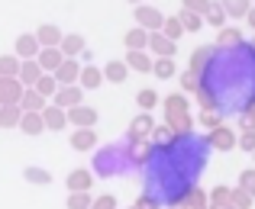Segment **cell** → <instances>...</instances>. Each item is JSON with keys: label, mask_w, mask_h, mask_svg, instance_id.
<instances>
[{"label": "cell", "mask_w": 255, "mask_h": 209, "mask_svg": "<svg viewBox=\"0 0 255 209\" xmlns=\"http://www.w3.org/2000/svg\"><path fill=\"white\" fill-rule=\"evenodd\" d=\"M81 68H84V65L78 62V58H65L62 68L55 71L58 84H62V87H65V84H78V77H81Z\"/></svg>", "instance_id": "obj_11"}, {"label": "cell", "mask_w": 255, "mask_h": 209, "mask_svg": "<svg viewBox=\"0 0 255 209\" xmlns=\"http://www.w3.org/2000/svg\"><path fill=\"white\" fill-rule=\"evenodd\" d=\"M158 206H162V203H158L155 197H149V193H142V197L136 200V209H158Z\"/></svg>", "instance_id": "obj_43"}, {"label": "cell", "mask_w": 255, "mask_h": 209, "mask_svg": "<svg viewBox=\"0 0 255 209\" xmlns=\"http://www.w3.org/2000/svg\"><path fill=\"white\" fill-rule=\"evenodd\" d=\"M239 141H243L246 151H255V132H252V129H249V132H243V139H239Z\"/></svg>", "instance_id": "obj_46"}, {"label": "cell", "mask_w": 255, "mask_h": 209, "mask_svg": "<svg viewBox=\"0 0 255 209\" xmlns=\"http://www.w3.org/2000/svg\"><path fill=\"white\" fill-rule=\"evenodd\" d=\"M62 55L65 58H81L84 55V39L78 36V32H71V36L62 39Z\"/></svg>", "instance_id": "obj_19"}, {"label": "cell", "mask_w": 255, "mask_h": 209, "mask_svg": "<svg viewBox=\"0 0 255 209\" xmlns=\"http://www.w3.org/2000/svg\"><path fill=\"white\" fill-rule=\"evenodd\" d=\"M23 106L19 103H10V106H0V129H13V126L23 123Z\"/></svg>", "instance_id": "obj_15"}, {"label": "cell", "mask_w": 255, "mask_h": 209, "mask_svg": "<svg viewBox=\"0 0 255 209\" xmlns=\"http://www.w3.org/2000/svg\"><path fill=\"white\" fill-rule=\"evenodd\" d=\"M97 145V136H94V129H75V136H71V148L75 151H87V148Z\"/></svg>", "instance_id": "obj_21"}, {"label": "cell", "mask_w": 255, "mask_h": 209, "mask_svg": "<svg viewBox=\"0 0 255 209\" xmlns=\"http://www.w3.org/2000/svg\"><path fill=\"white\" fill-rule=\"evenodd\" d=\"M91 206H94L91 193H71L68 197V209H91Z\"/></svg>", "instance_id": "obj_35"}, {"label": "cell", "mask_w": 255, "mask_h": 209, "mask_svg": "<svg viewBox=\"0 0 255 209\" xmlns=\"http://www.w3.org/2000/svg\"><path fill=\"white\" fill-rule=\"evenodd\" d=\"M217 123H220V119H217V116H213V113H204V126H210V129H220V126H217Z\"/></svg>", "instance_id": "obj_48"}, {"label": "cell", "mask_w": 255, "mask_h": 209, "mask_svg": "<svg viewBox=\"0 0 255 209\" xmlns=\"http://www.w3.org/2000/svg\"><path fill=\"white\" fill-rule=\"evenodd\" d=\"M149 49L158 58H171L174 55V39H168L165 32H149Z\"/></svg>", "instance_id": "obj_13"}, {"label": "cell", "mask_w": 255, "mask_h": 209, "mask_svg": "<svg viewBox=\"0 0 255 209\" xmlns=\"http://www.w3.org/2000/svg\"><path fill=\"white\" fill-rule=\"evenodd\" d=\"M152 132H155V123H152L149 113H142V116H136L129 123V132H126V141H132V145H139V141L152 139Z\"/></svg>", "instance_id": "obj_3"}, {"label": "cell", "mask_w": 255, "mask_h": 209, "mask_svg": "<svg viewBox=\"0 0 255 209\" xmlns=\"http://www.w3.org/2000/svg\"><path fill=\"white\" fill-rule=\"evenodd\" d=\"M207 19H210L213 26H220L226 19V10H223V3H210V10H207Z\"/></svg>", "instance_id": "obj_40"}, {"label": "cell", "mask_w": 255, "mask_h": 209, "mask_svg": "<svg viewBox=\"0 0 255 209\" xmlns=\"http://www.w3.org/2000/svg\"><path fill=\"white\" fill-rule=\"evenodd\" d=\"M132 209H136V206H132Z\"/></svg>", "instance_id": "obj_52"}, {"label": "cell", "mask_w": 255, "mask_h": 209, "mask_svg": "<svg viewBox=\"0 0 255 209\" xmlns=\"http://www.w3.org/2000/svg\"><path fill=\"white\" fill-rule=\"evenodd\" d=\"M126 65H129L132 71H139V74H145V71H152V58L145 55V52H126Z\"/></svg>", "instance_id": "obj_22"}, {"label": "cell", "mask_w": 255, "mask_h": 209, "mask_svg": "<svg viewBox=\"0 0 255 209\" xmlns=\"http://www.w3.org/2000/svg\"><path fill=\"white\" fill-rule=\"evenodd\" d=\"M181 87H184V90H200V84H197V74H194V71L181 74Z\"/></svg>", "instance_id": "obj_42"}, {"label": "cell", "mask_w": 255, "mask_h": 209, "mask_svg": "<svg viewBox=\"0 0 255 209\" xmlns=\"http://www.w3.org/2000/svg\"><path fill=\"white\" fill-rule=\"evenodd\" d=\"M58 87H62V84H58V77H55V74H42V80L36 84V90L42 93L45 100H52V97L58 93Z\"/></svg>", "instance_id": "obj_29"}, {"label": "cell", "mask_w": 255, "mask_h": 209, "mask_svg": "<svg viewBox=\"0 0 255 209\" xmlns=\"http://www.w3.org/2000/svg\"><path fill=\"white\" fill-rule=\"evenodd\" d=\"M81 97H84L81 84H65V87H58V93L52 100H55V106H62V110H75V106H81Z\"/></svg>", "instance_id": "obj_6"}, {"label": "cell", "mask_w": 255, "mask_h": 209, "mask_svg": "<svg viewBox=\"0 0 255 209\" xmlns=\"http://www.w3.org/2000/svg\"><path fill=\"white\" fill-rule=\"evenodd\" d=\"M132 167H139L132 141H117V145H104V148H97V154H94V174H97V177H113V174H126V171H132Z\"/></svg>", "instance_id": "obj_1"}, {"label": "cell", "mask_w": 255, "mask_h": 209, "mask_svg": "<svg viewBox=\"0 0 255 209\" xmlns=\"http://www.w3.org/2000/svg\"><path fill=\"white\" fill-rule=\"evenodd\" d=\"M181 209H207L204 193H200V190H191V193L184 197V203H181Z\"/></svg>", "instance_id": "obj_33"}, {"label": "cell", "mask_w": 255, "mask_h": 209, "mask_svg": "<svg viewBox=\"0 0 255 209\" xmlns=\"http://www.w3.org/2000/svg\"><path fill=\"white\" fill-rule=\"evenodd\" d=\"M152 71H155V77H171L174 74V62L171 58H155V65H152Z\"/></svg>", "instance_id": "obj_32"}, {"label": "cell", "mask_w": 255, "mask_h": 209, "mask_svg": "<svg viewBox=\"0 0 255 209\" xmlns=\"http://www.w3.org/2000/svg\"><path fill=\"white\" fill-rule=\"evenodd\" d=\"M165 119H168V126L174 129V136H187L191 132V113H187V100L181 93L165 100Z\"/></svg>", "instance_id": "obj_2"}, {"label": "cell", "mask_w": 255, "mask_h": 209, "mask_svg": "<svg viewBox=\"0 0 255 209\" xmlns=\"http://www.w3.org/2000/svg\"><path fill=\"white\" fill-rule=\"evenodd\" d=\"M39 68H42L45 74H55L58 68H62V62H65V55H62V49H42L39 52Z\"/></svg>", "instance_id": "obj_12"}, {"label": "cell", "mask_w": 255, "mask_h": 209, "mask_svg": "<svg viewBox=\"0 0 255 209\" xmlns=\"http://www.w3.org/2000/svg\"><path fill=\"white\" fill-rule=\"evenodd\" d=\"M174 139H178V136H174V129H171L168 123H165V126H155V132H152V145H158V148H168Z\"/></svg>", "instance_id": "obj_27"}, {"label": "cell", "mask_w": 255, "mask_h": 209, "mask_svg": "<svg viewBox=\"0 0 255 209\" xmlns=\"http://www.w3.org/2000/svg\"><path fill=\"white\" fill-rule=\"evenodd\" d=\"M223 10L230 16H249V0H223Z\"/></svg>", "instance_id": "obj_31"}, {"label": "cell", "mask_w": 255, "mask_h": 209, "mask_svg": "<svg viewBox=\"0 0 255 209\" xmlns=\"http://www.w3.org/2000/svg\"><path fill=\"white\" fill-rule=\"evenodd\" d=\"M184 10H191V13H197V16H204V13L210 10V3H207V0H184Z\"/></svg>", "instance_id": "obj_41"}, {"label": "cell", "mask_w": 255, "mask_h": 209, "mask_svg": "<svg viewBox=\"0 0 255 209\" xmlns=\"http://www.w3.org/2000/svg\"><path fill=\"white\" fill-rule=\"evenodd\" d=\"M19 106H23L26 113H42L45 106H49V100H45L42 93L36 90V87H29V90L23 93V100H19Z\"/></svg>", "instance_id": "obj_17"}, {"label": "cell", "mask_w": 255, "mask_h": 209, "mask_svg": "<svg viewBox=\"0 0 255 209\" xmlns=\"http://www.w3.org/2000/svg\"><path fill=\"white\" fill-rule=\"evenodd\" d=\"M145 45H149V32H145V29L126 32V49H129V52H145Z\"/></svg>", "instance_id": "obj_25"}, {"label": "cell", "mask_w": 255, "mask_h": 209, "mask_svg": "<svg viewBox=\"0 0 255 209\" xmlns=\"http://www.w3.org/2000/svg\"><path fill=\"white\" fill-rule=\"evenodd\" d=\"M91 209H117V200H113V197H97Z\"/></svg>", "instance_id": "obj_45"}, {"label": "cell", "mask_w": 255, "mask_h": 209, "mask_svg": "<svg viewBox=\"0 0 255 209\" xmlns=\"http://www.w3.org/2000/svg\"><path fill=\"white\" fill-rule=\"evenodd\" d=\"M68 123H75L78 129H94V123H97V110L94 106H75V110H68Z\"/></svg>", "instance_id": "obj_9"}, {"label": "cell", "mask_w": 255, "mask_h": 209, "mask_svg": "<svg viewBox=\"0 0 255 209\" xmlns=\"http://www.w3.org/2000/svg\"><path fill=\"white\" fill-rule=\"evenodd\" d=\"M23 177L29 180V184H39V187H49V184H52V174L45 171V167H26Z\"/></svg>", "instance_id": "obj_30"}, {"label": "cell", "mask_w": 255, "mask_h": 209, "mask_svg": "<svg viewBox=\"0 0 255 209\" xmlns=\"http://www.w3.org/2000/svg\"><path fill=\"white\" fill-rule=\"evenodd\" d=\"M210 55H213V49H197V52H194V58H191V71L197 74L207 62H210Z\"/></svg>", "instance_id": "obj_36"}, {"label": "cell", "mask_w": 255, "mask_h": 209, "mask_svg": "<svg viewBox=\"0 0 255 209\" xmlns=\"http://www.w3.org/2000/svg\"><path fill=\"white\" fill-rule=\"evenodd\" d=\"M19 68H23V58L0 55V77H19Z\"/></svg>", "instance_id": "obj_28"}, {"label": "cell", "mask_w": 255, "mask_h": 209, "mask_svg": "<svg viewBox=\"0 0 255 209\" xmlns=\"http://www.w3.org/2000/svg\"><path fill=\"white\" fill-rule=\"evenodd\" d=\"M239 184H243V190L255 193V171H243V177H239Z\"/></svg>", "instance_id": "obj_44"}, {"label": "cell", "mask_w": 255, "mask_h": 209, "mask_svg": "<svg viewBox=\"0 0 255 209\" xmlns=\"http://www.w3.org/2000/svg\"><path fill=\"white\" fill-rule=\"evenodd\" d=\"M36 39H39V45L42 49H62V29L58 26H52V23H45V26H39L36 29Z\"/></svg>", "instance_id": "obj_10"}, {"label": "cell", "mask_w": 255, "mask_h": 209, "mask_svg": "<svg viewBox=\"0 0 255 209\" xmlns=\"http://www.w3.org/2000/svg\"><path fill=\"white\" fill-rule=\"evenodd\" d=\"M42 68H39V62L32 58V62H23V68H19V80H23V87L29 90V87H36L39 80H42Z\"/></svg>", "instance_id": "obj_16"}, {"label": "cell", "mask_w": 255, "mask_h": 209, "mask_svg": "<svg viewBox=\"0 0 255 209\" xmlns=\"http://www.w3.org/2000/svg\"><path fill=\"white\" fill-rule=\"evenodd\" d=\"M42 119H45V129H65V126H68V113L62 110V106H55V103H49L42 110Z\"/></svg>", "instance_id": "obj_14"}, {"label": "cell", "mask_w": 255, "mask_h": 209, "mask_svg": "<svg viewBox=\"0 0 255 209\" xmlns=\"http://www.w3.org/2000/svg\"><path fill=\"white\" fill-rule=\"evenodd\" d=\"M39 52H42V45H39L36 32H23V36L16 39V58L32 62V58H39Z\"/></svg>", "instance_id": "obj_8"}, {"label": "cell", "mask_w": 255, "mask_h": 209, "mask_svg": "<svg viewBox=\"0 0 255 209\" xmlns=\"http://www.w3.org/2000/svg\"><path fill=\"white\" fill-rule=\"evenodd\" d=\"M207 141H210V148H217V151H230V148L236 145V136H233L230 129H223V126H220V129L210 132V139H207Z\"/></svg>", "instance_id": "obj_18"}, {"label": "cell", "mask_w": 255, "mask_h": 209, "mask_svg": "<svg viewBox=\"0 0 255 209\" xmlns=\"http://www.w3.org/2000/svg\"><path fill=\"white\" fill-rule=\"evenodd\" d=\"M94 177H97L94 171H87V167H78V171H71V174H68L65 187H68L71 193H87V190L94 187Z\"/></svg>", "instance_id": "obj_7"}, {"label": "cell", "mask_w": 255, "mask_h": 209, "mask_svg": "<svg viewBox=\"0 0 255 209\" xmlns=\"http://www.w3.org/2000/svg\"><path fill=\"white\" fill-rule=\"evenodd\" d=\"M129 3H139V0H129Z\"/></svg>", "instance_id": "obj_51"}, {"label": "cell", "mask_w": 255, "mask_h": 209, "mask_svg": "<svg viewBox=\"0 0 255 209\" xmlns=\"http://www.w3.org/2000/svg\"><path fill=\"white\" fill-rule=\"evenodd\" d=\"M246 123H252V126H255V110L249 113V116H246Z\"/></svg>", "instance_id": "obj_49"}, {"label": "cell", "mask_w": 255, "mask_h": 209, "mask_svg": "<svg viewBox=\"0 0 255 209\" xmlns=\"http://www.w3.org/2000/svg\"><path fill=\"white\" fill-rule=\"evenodd\" d=\"M26 93L23 80L19 77H0V106H10V103H19Z\"/></svg>", "instance_id": "obj_4"}, {"label": "cell", "mask_w": 255, "mask_h": 209, "mask_svg": "<svg viewBox=\"0 0 255 209\" xmlns=\"http://www.w3.org/2000/svg\"><path fill=\"white\" fill-rule=\"evenodd\" d=\"M136 23H139V29H145V32L165 29V16L155 6H136Z\"/></svg>", "instance_id": "obj_5"}, {"label": "cell", "mask_w": 255, "mask_h": 209, "mask_svg": "<svg viewBox=\"0 0 255 209\" xmlns=\"http://www.w3.org/2000/svg\"><path fill=\"white\" fill-rule=\"evenodd\" d=\"M220 42H223V45H236V42H239V36H236L233 29H226L223 36H220Z\"/></svg>", "instance_id": "obj_47"}, {"label": "cell", "mask_w": 255, "mask_h": 209, "mask_svg": "<svg viewBox=\"0 0 255 209\" xmlns=\"http://www.w3.org/2000/svg\"><path fill=\"white\" fill-rule=\"evenodd\" d=\"M249 23H252V26H255V10H249Z\"/></svg>", "instance_id": "obj_50"}, {"label": "cell", "mask_w": 255, "mask_h": 209, "mask_svg": "<svg viewBox=\"0 0 255 209\" xmlns=\"http://www.w3.org/2000/svg\"><path fill=\"white\" fill-rule=\"evenodd\" d=\"M19 129H23L26 136H39V132H45L42 113H23V123H19Z\"/></svg>", "instance_id": "obj_20"}, {"label": "cell", "mask_w": 255, "mask_h": 209, "mask_svg": "<svg viewBox=\"0 0 255 209\" xmlns=\"http://www.w3.org/2000/svg\"><path fill=\"white\" fill-rule=\"evenodd\" d=\"M181 32H184V23H181L178 16H171V19H165V36L168 39H178Z\"/></svg>", "instance_id": "obj_39"}, {"label": "cell", "mask_w": 255, "mask_h": 209, "mask_svg": "<svg viewBox=\"0 0 255 209\" xmlns=\"http://www.w3.org/2000/svg\"><path fill=\"white\" fill-rule=\"evenodd\" d=\"M178 19L184 23V29H191V32H197V29H200V23H204V19H200L197 13H191V10H181V13H178Z\"/></svg>", "instance_id": "obj_34"}, {"label": "cell", "mask_w": 255, "mask_h": 209, "mask_svg": "<svg viewBox=\"0 0 255 209\" xmlns=\"http://www.w3.org/2000/svg\"><path fill=\"white\" fill-rule=\"evenodd\" d=\"M100 80H104V71L94 68V65H84V68H81V77H78V84L87 87V90H94V87H100Z\"/></svg>", "instance_id": "obj_23"}, {"label": "cell", "mask_w": 255, "mask_h": 209, "mask_svg": "<svg viewBox=\"0 0 255 209\" xmlns=\"http://www.w3.org/2000/svg\"><path fill=\"white\" fill-rule=\"evenodd\" d=\"M126 74H129V65H126V62H117V58H113V62L104 68V77H107V80H113V84H123Z\"/></svg>", "instance_id": "obj_24"}, {"label": "cell", "mask_w": 255, "mask_h": 209, "mask_svg": "<svg viewBox=\"0 0 255 209\" xmlns=\"http://www.w3.org/2000/svg\"><path fill=\"white\" fill-rule=\"evenodd\" d=\"M233 206H236V209H249L252 206V193L243 190V187H239V190H233Z\"/></svg>", "instance_id": "obj_37"}, {"label": "cell", "mask_w": 255, "mask_h": 209, "mask_svg": "<svg viewBox=\"0 0 255 209\" xmlns=\"http://www.w3.org/2000/svg\"><path fill=\"white\" fill-rule=\"evenodd\" d=\"M136 103L142 106V110H152V106L158 103V93L155 90H139V97H136Z\"/></svg>", "instance_id": "obj_38"}, {"label": "cell", "mask_w": 255, "mask_h": 209, "mask_svg": "<svg viewBox=\"0 0 255 209\" xmlns=\"http://www.w3.org/2000/svg\"><path fill=\"white\" fill-rule=\"evenodd\" d=\"M210 209H236L233 206V193L226 190V187H217V190L210 193Z\"/></svg>", "instance_id": "obj_26"}]
</instances>
